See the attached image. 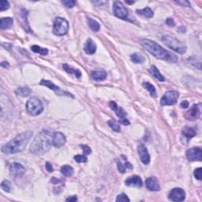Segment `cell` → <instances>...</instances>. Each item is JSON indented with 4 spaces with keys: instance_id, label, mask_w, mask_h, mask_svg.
Segmentation results:
<instances>
[{
    "instance_id": "6da1fadb",
    "label": "cell",
    "mask_w": 202,
    "mask_h": 202,
    "mask_svg": "<svg viewBox=\"0 0 202 202\" xmlns=\"http://www.w3.org/2000/svg\"><path fill=\"white\" fill-rule=\"evenodd\" d=\"M53 134L47 130L39 132L30 145V152L33 154L41 156L50 150L52 144Z\"/></svg>"
},
{
    "instance_id": "7a4b0ae2",
    "label": "cell",
    "mask_w": 202,
    "mask_h": 202,
    "mask_svg": "<svg viewBox=\"0 0 202 202\" xmlns=\"http://www.w3.org/2000/svg\"><path fill=\"white\" fill-rule=\"evenodd\" d=\"M33 131H26L17 135L13 139L9 141L7 145L2 148V152L4 154L10 155L22 152L25 149L27 145L33 137Z\"/></svg>"
},
{
    "instance_id": "3957f363",
    "label": "cell",
    "mask_w": 202,
    "mask_h": 202,
    "mask_svg": "<svg viewBox=\"0 0 202 202\" xmlns=\"http://www.w3.org/2000/svg\"><path fill=\"white\" fill-rule=\"evenodd\" d=\"M141 45L144 48L147 50L150 54L154 55L157 59L165 60L170 63H176L178 62L177 56L173 54L171 51H168L163 48L161 46L156 43V42L150 40V39H145L141 41Z\"/></svg>"
},
{
    "instance_id": "277c9868",
    "label": "cell",
    "mask_w": 202,
    "mask_h": 202,
    "mask_svg": "<svg viewBox=\"0 0 202 202\" xmlns=\"http://www.w3.org/2000/svg\"><path fill=\"white\" fill-rule=\"evenodd\" d=\"M162 41L168 47H169L173 51H176L179 54H184L186 51V47L184 44L179 39L170 35H164L162 37Z\"/></svg>"
},
{
    "instance_id": "5b68a950",
    "label": "cell",
    "mask_w": 202,
    "mask_h": 202,
    "mask_svg": "<svg viewBox=\"0 0 202 202\" xmlns=\"http://www.w3.org/2000/svg\"><path fill=\"white\" fill-rule=\"evenodd\" d=\"M26 110L28 113L33 116L39 115L44 111L43 104L36 97H32L27 101Z\"/></svg>"
},
{
    "instance_id": "8992f818",
    "label": "cell",
    "mask_w": 202,
    "mask_h": 202,
    "mask_svg": "<svg viewBox=\"0 0 202 202\" xmlns=\"http://www.w3.org/2000/svg\"><path fill=\"white\" fill-rule=\"evenodd\" d=\"M69 31V23L65 18H56L53 25V33L56 36H62L66 35Z\"/></svg>"
},
{
    "instance_id": "52a82bcc",
    "label": "cell",
    "mask_w": 202,
    "mask_h": 202,
    "mask_svg": "<svg viewBox=\"0 0 202 202\" xmlns=\"http://www.w3.org/2000/svg\"><path fill=\"white\" fill-rule=\"evenodd\" d=\"M179 99V92L176 91H168L160 100V104L162 106L174 105L177 103Z\"/></svg>"
},
{
    "instance_id": "ba28073f",
    "label": "cell",
    "mask_w": 202,
    "mask_h": 202,
    "mask_svg": "<svg viewBox=\"0 0 202 202\" xmlns=\"http://www.w3.org/2000/svg\"><path fill=\"white\" fill-rule=\"evenodd\" d=\"M113 12L114 14L117 18L122 20L128 19V11L124 7L123 4L119 1H115L113 4Z\"/></svg>"
},
{
    "instance_id": "9c48e42d",
    "label": "cell",
    "mask_w": 202,
    "mask_h": 202,
    "mask_svg": "<svg viewBox=\"0 0 202 202\" xmlns=\"http://www.w3.org/2000/svg\"><path fill=\"white\" fill-rule=\"evenodd\" d=\"M9 171H10V174L13 178H19L24 175L25 173V169L21 163H10V168H9Z\"/></svg>"
},
{
    "instance_id": "30bf717a",
    "label": "cell",
    "mask_w": 202,
    "mask_h": 202,
    "mask_svg": "<svg viewBox=\"0 0 202 202\" xmlns=\"http://www.w3.org/2000/svg\"><path fill=\"white\" fill-rule=\"evenodd\" d=\"M168 198L172 201H183L186 198V193L181 188H174V189H171V192L169 193Z\"/></svg>"
},
{
    "instance_id": "8fae6325",
    "label": "cell",
    "mask_w": 202,
    "mask_h": 202,
    "mask_svg": "<svg viewBox=\"0 0 202 202\" xmlns=\"http://www.w3.org/2000/svg\"><path fill=\"white\" fill-rule=\"evenodd\" d=\"M186 157L189 161H200L202 159V149L199 147L189 148L186 151Z\"/></svg>"
},
{
    "instance_id": "7c38bea8",
    "label": "cell",
    "mask_w": 202,
    "mask_h": 202,
    "mask_svg": "<svg viewBox=\"0 0 202 202\" xmlns=\"http://www.w3.org/2000/svg\"><path fill=\"white\" fill-rule=\"evenodd\" d=\"M137 152L141 162L145 165L148 164L150 163V156L145 145L143 144H139L137 146Z\"/></svg>"
},
{
    "instance_id": "4fadbf2b",
    "label": "cell",
    "mask_w": 202,
    "mask_h": 202,
    "mask_svg": "<svg viewBox=\"0 0 202 202\" xmlns=\"http://www.w3.org/2000/svg\"><path fill=\"white\" fill-rule=\"evenodd\" d=\"M66 139L65 135L61 132H56L53 134L52 145L56 148H60L66 144Z\"/></svg>"
},
{
    "instance_id": "5bb4252c",
    "label": "cell",
    "mask_w": 202,
    "mask_h": 202,
    "mask_svg": "<svg viewBox=\"0 0 202 202\" xmlns=\"http://www.w3.org/2000/svg\"><path fill=\"white\" fill-rule=\"evenodd\" d=\"M200 115V105L199 104H194L192 106L190 109L186 113V118L190 121H194L197 119Z\"/></svg>"
},
{
    "instance_id": "9a60e30c",
    "label": "cell",
    "mask_w": 202,
    "mask_h": 202,
    "mask_svg": "<svg viewBox=\"0 0 202 202\" xmlns=\"http://www.w3.org/2000/svg\"><path fill=\"white\" fill-rule=\"evenodd\" d=\"M145 186H146L147 189L150 191H159L160 189L159 181L154 176L146 179V181H145Z\"/></svg>"
},
{
    "instance_id": "2e32d148",
    "label": "cell",
    "mask_w": 202,
    "mask_h": 202,
    "mask_svg": "<svg viewBox=\"0 0 202 202\" xmlns=\"http://www.w3.org/2000/svg\"><path fill=\"white\" fill-rule=\"evenodd\" d=\"M125 184L128 186H135V187H141L143 184L142 179L138 175H133L129 177L125 181Z\"/></svg>"
},
{
    "instance_id": "e0dca14e",
    "label": "cell",
    "mask_w": 202,
    "mask_h": 202,
    "mask_svg": "<svg viewBox=\"0 0 202 202\" xmlns=\"http://www.w3.org/2000/svg\"><path fill=\"white\" fill-rule=\"evenodd\" d=\"M109 106H110L111 109L113 110L115 112V114H116L117 116L118 117L119 120H122L123 119V118H126V116H127V112H126L122 107H118L115 101H111L110 104H109Z\"/></svg>"
},
{
    "instance_id": "ac0fdd59",
    "label": "cell",
    "mask_w": 202,
    "mask_h": 202,
    "mask_svg": "<svg viewBox=\"0 0 202 202\" xmlns=\"http://www.w3.org/2000/svg\"><path fill=\"white\" fill-rule=\"evenodd\" d=\"M84 51L88 54H93L96 51V44L91 38H89L85 45Z\"/></svg>"
},
{
    "instance_id": "d6986e66",
    "label": "cell",
    "mask_w": 202,
    "mask_h": 202,
    "mask_svg": "<svg viewBox=\"0 0 202 202\" xmlns=\"http://www.w3.org/2000/svg\"><path fill=\"white\" fill-rule=\"evenodd\" d=\"M13 19L11 18H3L0 21L1 29H8L13 25Z\"/></svg>"
},
{
    "instance_id": "ffe728a7",
    "label": "cell",
    "mask_w": 202,
    "mask_h": 202,
    "mask_svg": "<svg viewBox=\"0 0 202 202\" xmlns=\"http://www.w3.org/2000/svg\"><path fill=\"white\" fill-rule=\"evenodd\" d=\"M107 76V73L104 70H95L92 72V77L97 81L105 80Z\"/></svg>"
},
{
    "instance_id": "44dd1931",
    "label": "cell",
    "mask_w": 202,
    "mask_h": 202,
    "mask_svg": "<svg viewBox=\"0 0 202 202\" xmlns=\"http://www.w3.org/2000/svg\"><path fill=\"white\" fill-rule=\"evenodd\" d=\"M32 92H33L32 89H29V88H27V87L18 88V89H16V91H15V93H16L17 95L19 96H22V97L28 96H29Z\"/></svg>"
},
{
    "instance_id": "7402d4cb",
    "label": "cell",
    "mask_w": 202,
    "mask_h": 202,
    "mask_svg": "<svg viewBox=\"0 0 202 202\" xmlns=\"http://www.w3.org/2000/svg\"><path fill=\"white\" fill-rule=\"evenodd\" d=\"M197 134V132L192 127H186L183 130V135L186 138L187 140H190V138L194 137Z\"/></svg>"
},
{
    "instance_id": "603a6c76",
    "label": "cell",
    "mask_w": 202,
    "mask_h": 202,
    "mask_svg": "<svg viewBox=\"0 0 202 202\" xmlns=\"http://www.w3.org/2000/svg\"><path fill=\"white\" fill-rule=\"evenodd\" d=\"M63 70H64L66 73H68V74H74V75L76 77H77V78L80 77V76H81V73H80V71L79 70L70 67V66H68L66 63H65V64L63 65Z\"/></svg>"
},
{
    "instance_id": "cb8c5ba5",
    "label": "cell",
    "mask_w": 202,
    "mask_h": 202,
    "mask_svg": "<svg viewBox=\"0 0 202 202\" xmlns=\"http://www.w3.org/2000/svg\"><path fill=\"white\" fill-rule=\"evenodd\" d=\"M149 72L153 77H156V79H158V80H160V81H164L165 80L164 77L160 74L159 70H158L155 66H152V67L149 69Z\"/></svg>"
},
{
    "instance_id": "d4e9b609",
    "label": "cell",
    "mask_w": 202,
    "mask_h": 202,
    "mask_svg": "<svg viewBox=\"0 0 202 202\" xmlns=\"http://www.w3.org/2000/svg\"><path fill=\"white\" fill-rule=\"evenodd\" d=\"M137 13L140 15H142V16L145 17V18H153V11L152 10V9H150L149 7H145V8L142 9V10H137Z\"/></svg>"
},
{
    "instance_id": "484cf974",
    "label": "cell",
    "mask_w": 202,
    "mask_h": 202,
    "mask_svg": "<svg viewBox=\"0 0 202 202\" xmlns=\"http://www.w3.org/2000/svg\"><path fill=\"white\" fill-rule=\"evenodd\" d=\"M117 166H118V171L121 173H125L126 171H127L128 168H130V169L133 168V166H132L129 162H127V160H125V165L122 164V162L118 161V162H117Z\"/></svg>"
},
{
    "instance_id": "4316f807",
    "label": "cell",
    "mask_w": 202,
    "mask_h": 202,
    "mask_svg": "<svg viewBox=\"0 0 202 202\" xmlns=\"http://www.w3.org/2000/svg\"><path fill=\"white\" fill-rule=\"evenodd\" d=\"M130 60L133 62V63H136V64H138V63H142L145 62V57H144L142 54H138V53H134L131 55L130 57Z\"/></svg>"
},
{
    "instance_id": "83f0119b",
    "label": "cell",
    "mask_w": 202,
    "mask_h": 202,
    "mask_svg": "<svg viewBox=\"0 0 202 202\" xmlns=\"http://www.w3.org/2000/svg\"><path fill=\"white\" fill-rule=\"evenodd\" d=\"M61 172L66 177H70L74 174V171L72 167L69 166V165H64L61 168Z\"/></svg>"
},
{
    "instance_id": "f1b7e54d",
    "label": "cell",
    "mask_w": 202,
    "mask_h": 202,
    "mask_svg": "<svg viewBox=\"0 0 202 202\" xmlns=\"http://www.w3.org/2000/svg\"><path fill=\"white\" fill-rule=\"evenodd\" d=\"M40 85H42L46 86V87L49 88L50 89H51V90L55 91V92H57V91L60 90V88H59V86L55 85H54V83L51 82V81H50V80H42L41 81H40Z\"/></svg>"
},
{
    "instance_id": "f546056e",
    "label": "cell",
    "mask_w": 202,
    "mask_h": 202,
    "mask_svg": "<svg viewBox=\"0 0 202 202\" xmlns=\"http://www.w3.org/2000/svg\"><path fill=\"white\" fill-rule=\"evenodd\" d=\"M88 24H89V27L92 31L98 32L100 28V25L99 22H97L96 20L92 19V18H88Z\"/></svg>"
},
{
    "instance_id": "4dcf8cb0",
    "label": "cell",
    "mask_w": 202,
    "mask_h": 202,
    "mask_svg": "<svg viewBox=\"0 0 202 202\" xmlns=\"http://www.w3.org/2000/svg\"><path fill=\"white\" fill-rule=\"evenodd\" d=\"M189 63H190L192 66H194V67L197 68L198 70L201 69L200 67V64H201V62H200V59H197L196 56H191L190 58H189L187 60Z\"/></svg>"
},
{
    "instance_id": "1f68e13d",
    "label": "cell",
    "mask_w": 202,
    "mask_h": 202,
    "mask_svg": "<svg viewBox=\"0 0 202 202\" xmlns=\"http://www.w3.org/2000/svg\"><path fill=\"white\" fill-rule=\"evenodd\" d=\"M142 86H143L145 89H146L148 92H150L152 96L156 97V89H155L154 85L151 84V83L148 82V81H145V82H143L142 84Z\"/></svg>"
},
{
    "instance_id": "d6a6232c",
    "label": "cell",
    "mask_w": 202,
    "mask_h": 202,
    "mask_svg": "<svg viewBox=\"0 0 202 202\" xmlns=\"http://www.w3.org/2000/svg\"><path fill=\"white\" fill-rule=\"evenodd\" d=\"M32 51L35 53H39V54H42V55H46L48 53V50L47 48H42L40 47L37 46V45H33L31 48Z\"/></svg>"
},
{
    "instance_id": "836d02e7",
    "label": "cell",
    "mask_w": 202,
    "mask_h": 202,
    "mask_svg": "<svg viewBox=\"0 0 202 202\" xmlns=\"http://www.w3.org/2000/svg\"><path fill=\"white\" fill-rule=\"evenodd\" d=\"M108 125L109 127H111V129L112 130H114L115 132H116V133H119V132L121 131V127H120V126L118 125L115 121H114V120H109Z\"/></svg>"
},
{
    "instance_id": "e575fe53",
    "label": "cell",
    "mask_w": 202,
    "mask_h": 202,
    "mask_svg": "<svg viewBox=\"0 0 202 202\" xmlns=\"http://www.w3.org/2000/svg\"><path fill=\"white\" fill-rule=\"evenodd\" d=\"M1 187L6 192H10V189H11V183L10 181L4 180L2 183H1Z\"/></svg>"
},
{
    "instance_id": "d590c367",
    "label": "cell",
    "mask_w": 202,
    "mask_h": 202,
    "mask_svg": "<svg viewBox=\"0 0 202 202\" xmlns=\"http://www.w3.org/2000/svg\"><path fill=\"white\" fill-rule=\"evenodd\" d=\"M116 200L117 202H119V201L120 202H127V201L129 202V201H130V199L127 197V194H121L116 197V200Z\"/></svg>"
},
{
    "instance_id": "8d00e7d4",
    "label": "cell",
    "mask_w": 202,
    "mask_h": 202,
    "mask_svg": "<svg viewBox=\"0 0 202 202\" xmlns=\"http://www.w3.org/2000/svg\"><path fill=\"white\" fill-rule=\"evenodd\" d=\"M10 8V3L8 1H5V0H2L0 2V10L1 11H4Z\"/></svg>"
},
{
    "instance_id": "74e56055",
    "label": "cell",
    "mask_w": 202,
    "mask_h": 202,
    "mask_svg": "<svg viewBox=\"0 0 202 202\" xmlns=\"http://www.w3.org/2000/svg\"><path fill=\"white\" fill-rule=\"evenodd\" d=\"M74 159L77 161V163H85L87 162V158L85 156H82V155H77L74 156Z\"/></svg>"
},
{
    "instance_id": "f35d334b",
    "label": "cell",
    "mask_w": 202,
    "mask_h": 202,
    "mask_svg": "<svg viewBox=\"0 0 202 202\" xmlns=\"http://www.w3.org/2000/svg\"><path fill=\"white\" fill-rule=\"evenodd\" d=\"M194 177L197 179V180H201L202 179V168H198L194 171Z\"/></svg>"
},
{
    "instance_id": "ab89813d",
    "label": "cell",
    "mask_w": 202,
    "mask_h": 202,
    "mask_svg": "<svg viewBox=\"0 0 202 202\" xmlns=\"http://www.w3.org/2000/svg\"><path fill=\"white\" fill-rule=\"evenodd\" d=\"M62 3H63V5H65L68 8H73L75 6V2L73 0H66V1H63Z\"/></svg>"
},
{
    "instance_id": "60d3db41",
    "label": "cell",
    "mask_w": 202,
    "mask_h": 202,
    "mask_svg": "<svg viewBox=\"0 0 202 202\" xmlns=\"http://www.w3.org/2000/svg\"><path fill=\"white\" fill-rule=\"evenodd\" d=\"M80 148H81V149L83 150V152H84V153L85 155H89L92 153V150H91L90 147H89L88 145H80Z\"/></svg>"
},
{
    "instance_id": "b9f144b4",
    "label": "cell",
    "mask_w": 202,
    "mask_h": 202,
    "mask_svg": "<svg viewBox=\"0 0 202 202\" xmlns=\"http://www.w3.org/2000/svg\"><path fill=\"white\" fill-rule=\"evenodd\" d=\"M174 3L177 4H179L181 6H183V7H190V3L189 2L186 1V0H182V1H174Z\"/></svg>"
},
{
    "instance_id": "7bdbcfd3",
    "label": "cell",
    "mask_w": 202,
    "mask_h": 202,
    "mask_svg": "<svg viewBox=\"0 0 202 202\" xmlns=\"http://www.w3.org/2000/svg\"><path fill=\"white\" fill-rule=\"evenodd\" d=\"M189 104L187 100H183V102L180 104V107H182V108H187V107H189Z\"/></svg>"
},
{
    "instance_id": "ee69618b",
    "label": "cell",
    "mask_w": 202,
    "mask_h": 202,
    "mask_svg": "<svg viewBox=\"0 0 202 202\" xmlns=\"http://www.w3.org/2000/svg\"><path fill=\"white\" fill-rule=\"evenodd\" d=\"M46 168L48 172H53V171H54L52 165H51V163H49V162H47L46 163Z\"/></svg>"
},
{
    "instance_id": "f6af8a7d",
    "label": "cell",
    "mask_w": 202,
    "mask_h": 202,
    "mask_svg": "<svg viewBox=\"0 0 202 202\" xmlns=\"http://www.w3.org/2000/svg\"><path fill=\"white\" fill-rule=\"evenodd\" d=\"M119 122L121 124H122V125H125V126L130 125V122H129V120L127 119V118H123V119L122 120H119Z\"/></svg>"
},
{
    "instance_id": "bcb514c9",
    "label": "cell",
    "mask_w": 202,
    "mask_h": 202,
    "mask_svg": "<svg viewBox=\"0 0 202 202\" xmlns=\"http://www.w3.org/2000/svg\"><path fill=\"white\" fill-rule=\"evenodd\" d=\"M166 23L168 24V25H170V26H174V22L172 18H168V19L167 20Z\"/></svg>"
},
{
    "instance_id": "7dc6e473",
    "label": "cell",
    "mask_w": 202,
    "mask_h": 202,
    "mask_svg": "<svg viewBox=\"0 0 202 202\" xmlns=\"http://www.w3.org/2000/svg\"><path fill=\"white\" fill-rule=\"evenodd\" d=\"M66 201H76V200H77V197L76 196H71V197L66 198Z\"/></svg>"
},
{
    "instance_id": "c3c4849f",
    "label": "cell",
    "mask_w": 202,
    "mask_h": 202,
    "mask_svg": "<svg viewBox=\"0 0 202 202\" xmlns=\"http://www.w3.org/2000/svg\"><path fill=\"white\" fill-rule=\"evenodd\" d=\"M1 66L4 68H9L10 67V64H9L7 62H3V63H1Z\"/></svg>"
},
{
    "instance_id": "681fc988",
    "label": "cell",
    "mask_w": 202,
    "mask_h": 202,
    "mask_svg": "<svg viewBox=\"0 0 202 202\" xmlns=\"http://www.w3.org/2000/svg\"><path fill=\"white\" fill-rule=\"evenodd\" d=\"M51 182L53 183V184H58V183L60 182V180H59V179H56L55 178H52V179L51 180Z\"/></svg>"
},
{
    "instance_id": "f907efd6",
    "label": "cell",
    "mask_w": 202,
    "mask_h": 202,
    "mask_svg": "<svg viewBox=\"0 0 202 202\" xmlns=\"http://www.w3.org/2000/svg\"><path fill=\"white\" fill-rule=\"evenodd\" d=\"M127 3H128V4H133V3H134V2H129V1H127Z\"/></svg>"
}]
</instances>
